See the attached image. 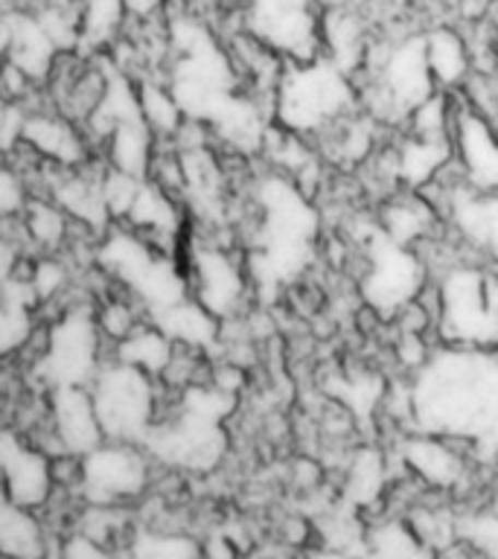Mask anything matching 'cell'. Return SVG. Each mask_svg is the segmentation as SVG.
I'll return each instance as SVG.
<instances>
[{
	"instance_id": "6da1fadb",
	"label": "cell",
	"mask_w": 498,
	"mask_h": 559,
	"mask_svg": "<svg viewBox=\"0 0 498 559\" xmlns=\"http://www.w3.org/2000/svg\"><path fill=\"white\" fill-rule=\"evenodd\" d=\"M408 400L417 431L452 437L478 457L498 454V349H431Z\"/></svg>"
},
{
	"instance_id": "7a4b0ae2",
	"label": "cell",
	"mask_w": 498,
	"mask_h": 559,
	"mask_svg": "<svg viewBox=\"0 0 498 559\" xmlns=\"http://www.w3.org/2000/svg\"><path fill=\"white\" fill-rule=\"evenodd\" d=\"M356 82L327 56L288 61L274 91V117L283 129L300 138H318L330 126L356 114Z\"/></svg>"
},
{
	"instance_id": "3957f363",
	"label": "cell",
	"mask_w": 498,
	"mask_h": 559,
	"mask_svg": "<svg viewBox=\"0 0 498 559\" xmlns=\"http://www.w3.org/2000/svg\"><path fill=\"white\" fill-rule=\"evenodd\" d=\"M440 344L498 349V269L458 260L435 283Z\"/></svg>"
},
{
	"instance_id": "277c9868",
	"label": "cell",
	"mask_w": 498,
	"mask_h": 559,
	"mask_svg": "<svg viewBox=\"0 0 498 559\" xmlns=\"http://www.w3.org/2000/svg\"><path fill=\"white\" fill-rule=\"evenodd\" d=\"M91 393H94L105 440L143 443L149 428L155 426L157 414L155 376L143 373L117 358L114 365H103L96 370Z\"/></svg>"
},
{
	"instance_id": "5b68a950",
	"label": "cell",
	"mask_w": 498,
	"mask_h": 559,
	"mask_svg": "<svg viewBox=\"0 0 498 559\" xmlns=\"http://www.w3.org/2000/svg\"><path fill=\"white\" fill-rule=\"evenodd\" d=\"M428 269L417 248L388 239L379 227L361 274V295L379 318H396L402 306L428 286Z\"/></svg>"
},
{
	"instance_id": "8992f818",
	"label": "cell",
	"mask_w": 498,
	"mask_h": 559,
	"mask_svg": "<svg viewBox=\"0 0 498 559\" xmlns=\"http://www.w3.org/2000/svg\"><path fill=\"white\" fill-rule=\"evenodd\" d=\"M245 26L286 61H312L321 50V15L315 0H251Z\"/></svg>"
},
{
	"instance_id": "52a82bcc",
	"label": "cell",
	"mask_w": 498,
	"mask_h": 559,
	"mask_svg": "<svg viewBox=\"0 0 498 559\" xmlns=\"http://www.w3.org/2000/svg\"><path fill=\"white\" fill-rule=\"evenodd\" d=\"M143 445L152 457H157L166 466L208 472L222 461L227 437L222 431V419L181 405L178 417L155 423L149 428Z\"/></svg>"
},
{
	"instance_id": "ba28073f",
	"label": "cell",
	"mask_w": 498,
	"mask_h": 559,
	"mask_svg": "<svg viewBox=\"0 0 498 559\" xmlns=\"http://www.w3.org/2000/svg\"><path fill=\"white\" fill-rule=\"evenodd\" d=\"M99 323L87 309H70L47 335V349L38 358V373L52 384H91L99 370Z\"/></svg>"
},
{
	"instance_id": "9c48e42d",
	"label": "cell",
	"mask_w": 498,
	"mask_h": 559,
	"mask_svg": "<svg viewBox=\"0 0 498 559\" xmlns=\"http://www.w3.org/2000/svg\"><path fill=\"white\" fill-rule=\"evenodd\" d=\"M82 492L91 504H122L149 487V461L138 443L108 440L82 457Z\"/></svg>"
},
{
	"instance_id": "30bf717a",
	"label": "cell",
	"mask_w": 498,
	"mask_h": 559,
	"mask_svg": "<svg viewBox=\"0 0 498 559\" xmlns=\"http://www.w3.org/2000/svg\"><path fill=\"white\" fill-rule=\"evenodd\" d=\"M251 280L234 253L216 242L195 245L190 262V295L218 321L234 318L242 309Z\"/></svg>"
},
{
	"instance_id": "8fae6325",
	"label": "cell",
	"mask_w": 498,
	"mask_h": 559,
	"mask_svg": "<svg viewBox=\"0 0 498 559\" xmlns=\"http://www.w3.org/2000/svg\"><path fill=\"white\" fill-rule=\"evenodd\" d=\"M402 466L414 475L426 489L449 492L458 489L470 469V445L458 443L452 437L417 431L402 440Z\"/></svg>"
},
{
	"instance_id": "7c38bea8",
	"label": "cell",
	"mask_w": 498,
	"mask_h": 559,
	"mask_svg": "<svg viewBox=\"0 0 498 559\" xmlns=\"http://www.w3.org/2000/svg\"><path fill=\"white\" fill-rule=\"evenodd\" d=\"M0 487L15 504L35 510L52 496V457L44 449H33L12 431H0Z\"/></svg>"
},
{
	"instance_id": "4fadbf2b",
	"label": "cell",
	"mask_w": 498,
	"mask_h": 559,
	"mask_svg": "<svg viewBox=\"0 0 498 559\" xmlns=\"http://www.w3.org/2000/svg\"><path fill=\"white\" fill-rule=\"evenodd\" d=\"M454 164L463 181L478 192H498V131L487 114L475 111L461 99L452 131Z\"/></svg>"
},
{
	"instance_id": "5bb4252c",
	"label": "cell",
	"mask_w": 498,
	"mask_h": 559,
	"mask_svg": "<svg viewBox=\"0 0 498 559\" xmlns=\"http://www.w3.org/2000/svg\"><path fill=\"white\" fill-rule=\"evenodd\" d=\"M50 419L68 454L85 457L87 452H94L96 445L105 443L94 393L85 391V384H59V388H52Z\"/></svg>"
},
{
	"instance_id": "9a60e30c",
	"label": "cell",
	"mask_w": 498,
	"mask_h": 559,
	"mask_svg": "<svg viewBox=\"0 0 498 559\" xmlns=\"http://www.w3.org/2000/svg\"><path fill=\"white\" fill-rule=\"evenodd\" d=\"M21 138L50 164L70 169L87 160L85 138L79 134L76 122L64 114H33L26 117L24 134Z\"/></svg>"
},
{
	"instance_id": "2e32d148",
	"label": "cell",
	"mask_w": 498,
	"mask_h": 559,
	"mask_svg": "<svg viewBox=\"0 0 498 559\" xmlns=\"http://www.w3.org/2000/svg\"><path fill=\"white\" fill-rule=\"evenodd\" d=\"M423 44H426V61L435 85L440 91H461L475 70L466 35L458 26L440 24L423 33Z\"/></svg>"
},
{
	"instance_id": "e0dca14e",
	"label": "cell",
	"mask_w": 498,
	"mask_h": 559,
	"mask_svg": "<svg viewBox=\"0 0 498 559\" xmlns=\"http://www.w3.org/2000/svg\"><path fill=\"white\" fill-rule=\"evenodd\" d=\"M7 24L9 38L3 56L9 61H15L17 68L24 70L29 79L50 76L59 50L50 41V35L44 33L42 21L29 15H7Z\"/></svg>"
},
{
	"instance_id": "ac0fdd59",
	"label": "cell",
	"mask_w": 498,
	"mask_h": 559,
	"mask_svg": "<svg viewBox=\"0 0 498 559\" xmlns=\"http://www.w3.org/2000/svg\"><path fill=\"white\" fill-rule=\"evenodd\" d=\"M393 155H396L400 183H405L408 190H423L428 181H435L437 175L452 164L454 148L452 140H428L408 134L393 148Z\"/></svg>"
},
{
	"instance_id": "d6986e66",
	"label": "cell",
	"mask_w": 498,
	"mask_h": 559,
	"mask_svg": "<svg viewBox=\"0 0 498 559\" xmlns=\"http://www.w3.org/2000/svg\"><path fill=\"white\" fill-rule=\"evenodd\" d=\"M152 321L175 341V344H187V347L208 349L218 338V318L210 309L195 300V297H183L181 304L169 306L164 312L152 314Z\"/></svg>"
},
{
	"instance_id": "ffe728a7",
	"label": "cell",
	"mask_w": 498,
	"mask_h": 559,
	"mask_svg": "<svg viewBox=\"0 0 498 559\" xmlns=\"http://www.w3.org/2000/svg\"><path fill=\"white\" fill-rule=\"evenodd\" d=\"M131 230H138L143 239L155 245L157 239H173L178 234V204H175L173 192L157 187L155 181H143L138 199L129 210Z\"/></svg>"
},
{
	"instance_id": "44dd1931",
	"label": "cell",
	"mask_w": 498,
	"mask_h": 559,
	"mask_svg": "<svg viewBox=\"0 0 498 559\" xmlns=\"http://www.w3.org/2000/svg\"><path fill=\"white\" fill-rule=\"evenodd\" d=\"M437 222V210L428 204L423 192L411 190L405 199H393L391 204H384L382 210V234L388 239L408 248H417L419 242H426L431 236V227Z\"/></svg>"
},
{
	"instance_id": "7402d4cb",
	"label": "cell",
	"mask_w": 498,
	"mask_h": 559,
	"mask_svg": "<svg viewBox=\"0 0 498 559\" xmlns=\"http://www.w3.org/2000/svg\"><path fill=\"white\" fill-rule=\"evenodd\" d=\"M155 131L149 129L143 117L120 122L108 138V164L122 173L149 178V166L155 157Z\"/></svg>"
},
{
	"instance_id": "603a6c76",
	"label": "cell",
	"mask_w": 498,
	"mask_h": 559,
	"mask_svg": "<svg viewBox=\"0 0 498 559\" xmlns=\"http://www.w3.org/2000/svg\"><path fill=\"white\" fill-rule=\"evenodd\" d=\"M173 353L175 341L169 338L155 321L140 323L129 338H122L120 344H117V358H120V361L138 367V370L155 376V379H161V373H164L166 365H169Z\"/></svg>"
},
{
	"instance_id": "cb8c5ba5",
	"label": "cell",
	"mask_w": 498,
	"mask_h": 559,
	"mask_svg": "<svg viewBox=\"0 0 498 559\" xmlns=\"http://www.w3.org/2000/svg\"><path fill=\"white\" fill-rule=\"evenodd\" d=\"M0 554L9 557H38L42 548V524L35 522L29 510L15 504L0 487Z\"/></svg>"
},
{
	"instance_id": "d4e9b609",
	"label": "cell",
	"mask_w": 498,
	"mask_h": 559,
	"mask_svg": "<svg viewBox=\"0 0 498 559\" xmlns=\"http://www.w3.org/2000/svg\"><path fill=\"white\" fill-rule=\"evenodd\" d=\"M140 91V111L143 120L149 122V129L155 131V138H175V131L181 129L183 108L175 99L173 87L161 85V82H143Z\"/></svg>"
},
{
	"instance_id": "484cf974",
	"label": "cell",
	"mask_w": 498,
	"mask_h": 559,
	"mask_svg": "<svg viewBox=\"0 0 498 559\" xmlns=\"http://www.w3.org/2000/svg\"><path fill=\"white\" fill-rule=\"evenodd\" d=\"M347 501L353 507H370L384 492V457L376 449H358L347 469Z\"/></svg>"
},
{
	"instance_id": "4316f807",
	"label": "cell",
	"mask_w": 498,
	"mask_h": 559,
	"mask_svg": "<svg viewBox=\"0 0 498 559\" xmlns=\"http://www.w3.org/2000/svg\"><path fill=\"white\" fill-rule=\"evenodd\" d=\"M367 550L376 554V557H426L431 550L426 548V542L419 539L417 531L411 527V522L405 519H388V522H379L374 531L365 536Z\"/></svg>"
},
{
	"instance_id": "83f0119b",
	"label": "cell",
	"mask_w": 498,
	"mask_h": 559,
	"mask_svg": "<svg viewBox=\"0 0 498 559\" xmlns=\"http://www.w3.org/2000/svg\"><path fill=\"white\" fill-rule=\"evenodd\" d=\"M26 227H29V239L35 245L52 251L68 236V213L56 201H29L26 204Z\"/></svg>"
},
{
	"instance_id": "f1b7e54d",
	"label": "cell",
	"mask_w": 498,
	"mask_h": 559,
	"mask_svg": "<svg viewBox=\"0 0 498 559\" xmlns=\"http://www.w3.org/2000/svg\"><path fill=\"white\" fill-rule=\"evenodd\" d=\"M129 554L134 557H199L201 548L190 536L175 531H143L134 536Z\"/></svg>"
},
{
	"instance_id": "f546056e",
	"label": "cell",
	"mask_w": 498,
	"mask_h": 559,
	"mask_svg": "<svg viewBox=\"0 0 498 559\" xmlns=\"http://www.w3.org/2000/svg\"><path fill=\"white\" fill-rule=\"evenodd\" d=\"M146 178H138V175L122 173V169H114L108 166L103 178V192H105V204H108V213L111 218H126L129 216L131 204L138 199L140 187H143Z\"/></svg>"
},
{
	"instance_id": "4dcf8cb0",
	"label": "cell",
	"mask_w": 498,
	"mask_h": 559,
	"mask_svg": "<svg viewBox=\"0 0 498 559\" xmlns=\"http://www.w3.org/2000/svg\"><path fill=\"white\" fill-rule=\"evenodd\" d=\"M96 323H99V332H103L105 338H111L120 344V341L129 338L131 332L138 330L143 321H140L138 306L126 304V300H108V304L96 312Z\"/></svg>"
},
{
	"instance_id": "1f68e13d",
	"label": "cell",
	"mask_w": 498,
	"mask_h": 559,
	"mask_svg": "<svg viewBox=\"0 0 498 559\" xmlns=\"http://www.w3.org/2000/svg\"><path fill=\"white\" fill-rule=\"evenodd\" d=\"M29 283H33L38 300H52L61 288L68 286V269H64L59 260L35 262L33 274H29Z\"/></svg>"
},
{
	"instance_id": "d6a6232c",
	"label": "cell",
	"mask_w": 498,
	"mask_h": 559,
	"mask_svg": "<svg viewBox=\"0 0 498 559\" xmlns=\"http://www.w3.org/2000/svg\"><path fill=\"white\" fill-rule=\"evenodd\" d=\"M26 204L24 199V181L9 169H0V218L21 213Z\"/></svg>"
},
{
	"instance_id": "836d02e7",
	"label": "cell",
	"mask_w": 498,
	"mask_h": 559,
	"mask_svg": "<svg viewBox=\"0 0 498 559\" xmlns=\"http://www.w3.org/2000/svg\"><path fill=\"white\" fill-rule=\"evenodd\" d=\"M29 82L33 79L26 76L15 61L7 59L0 64V94L7 96V99H24L26 91H29Z\"/></svg>"
},
{
	"instance_id": "e575fe53",
	"label": "cell",
	"mask_w": 498,
	"mask_h": 559,
	"mask_svg": "<svg viewBox=\"0 0 498 559\" xmlns=\"http://www.w3.org/2000/svg\"><path fill=\"white\" fill-rule=\"evenodd\" d=\"M108 550L94 539V536H87V533H76V536H70L64 545H61V557H105Z\"/></svg>"
},
{
	"instance_id": "d590c367",
	"label": "cell",
	"mask_w": 498,
	"mask_h": 559,
	"mask_svg": "<svg viewBox=\"0 0 498 559\" xmlns=\"http://www.w3.org/2000/svg\"><path fill=\"white\" fill-rule=\"evenodd\" d=\"M122 3H126V15L134 21H152L164 9L166 0H122Z\"/></svg>"
},
{
	"instance_id": "8d00e7d4",
	"label": "cell",
	"mask_w": 498,
	"mask_h": 559,
	"mask_svg": "<svg viewBox=\"0 0 498 559\" xmlns=\"http://www.w3.org/2000/svg\"><path fill=\"white\" fill-rule=\"evenodd\" d=\"M12 265H15V248L0 239V283L12 274Z\"/></svg>"
},
{
	"instance_id": "74e56055",
	"label": "cell",
	"mask_w": 498,
	"mask_h": 559,
	"mask_svg": "<svg viewBox=\"0 0 498 559\" xmlns=\"http://www.w3.org/2000/svg\"><path fill=\"white\" fill-rule=\"evenodd\" d=\"M489 122H493V129L498 131V103H496V108L489 111Z\"/></svg>"
},
{
	"instance_id": "f35d334b",
	"label": "cell",
	"mask_w": 498,
	"mask_h": 559,
	"mask_svg": "<svg viewBox=\"0 0 498 559\" xmlns=\"http://www.w3.org/2000/svg\"><path fill=\"white\" fill-rule=\"evenodd\" d=\"M3 99H7V96L0 94V120H3V114H7V108H9V105H7V103H3Z\"/></svg>"
},
{
	"instance_id": "ab89813d",
	"label": "cell",
	"mask_w": 498,
	"mask_h": 559,
	"mask_svg": "<svg viewBox=\"0 0 498 559\" xmlns=\"http://www.w3.org/2000/svg\"><path fill=\"white\" fill-rule=\"evenodd\" d=\"M493 513H496V515H498V496H496V498H493Z\"/></svg>"
}]
</instances>
